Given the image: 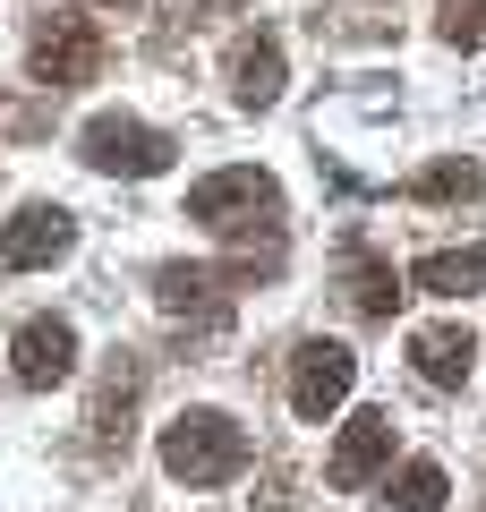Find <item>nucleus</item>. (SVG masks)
<instances>
[{"label":"nucleus","mask_w":486,"mask_h":512,"mask_svg":"<svg viewBox=\"0 0 486 512\" xmlns=\"http://www.w3.org/2000/svg\"><path fill=\"white\" fill-rule=\"evenodd\" d=\"M103 9H137V0H103Z\"/></svg>","instance_id":"obj_18"},{"label":"nucleus","mask_w":486,"mask_h":512,"mask_svg":"<svg viewBox=\"0 0 486 512\" xmlns=\"http://www.w3.org/2000/svg\"><path fill=\"white\" fill-rule=\"evenodd\" d=\"M350 384H359V359L342 342H299L290 350V410L299 419H333L350 402Z\"/></svg>","instance_id":"obj_6"},{"label":"nucleus","mask_w":486,"mask_h":512,"mask_svg":"<svg viewBox=\"0 0 486 512\" xmlns=\"http://www.w3.org/2000/svg\"><path fill=\"white\" fill-rule=\"evenodd\" d=\"M222 282L231 274H214V265H162L154 274V308L171 316V325H222Z\"/></svg>","instance_id":"obj_9"},{"label":"nucleus","mask_w":486,"mask_h":512,"mask_svg":"<svg viewBox=\"0 0 486 512\" xmlns=\"http://www.w3.org/2000/svg\"><path fill=\"white\" fill-rule=\"evenodd\" d=\"M231 94L248 111L282 103V43H273V35H239L231 43Z\"/></svg>","instance_id":"obj_12"},{"label":"nucleus","mask_w":486,"mask_h":512,"mask_svg":"<svg viewBox=\"0 0 486 512\" xmlns=\"http://www.w3.org/2000/svg\"><path fill=\"white\" fill-rule=\"evenodd\" d=\"M478 188H486V171L469 163V154H444V163H427L410 180V197L418 205H478Z\"/></svg>","instance_id":"obj_15"},{"label":"nucleus","mask_w":486,"mask_h":512,"mask_svg":"<svg viewBox=\"0 0 486 512\" xmlns=\"http://www.w3.org/2000/svg\"><path fill=\"white\" fill-rule=\"evenodd\" d=\"M137 384H145V367H137V350H111V376H103V393H94V444H128V402H137Z\"/></svg>","instance_id":"obj_13"},{"label":"nucleus","mask_w":486,"mask_h":512,"mask_svg":"<svg viewBox=\"0 0 486 512\" xmlns=\"http://www.w3.org/2000/svg\"><path fill=\"white\" fill-rule=\"evenodd\" d=\"M342 299L367 316V325H393V308H401L410 291H401V274L367 248V239H350V248H342Z\"/></svg>","instance_id":"obj_10"},{"label":"nucleus","mask_w":486,"mask_h":512,"mask_svg":"<svg viewBox=\"0 0 486 512\" xmlns=\"http://www.w3.org/2000/svg\"><path fill=\"white\" fill-rule=\"evenodd\" d=\"M9 376H18L26 393L69 384L77 376V325H69V316H26V325L9 333Z\"/></svg>","instance_id":"obj_5"},{"label":"nucleus","mask_w":486,"mask_h":512,"mask_svg":"<svg viewBox=\"0 0 486 512\" xmlns=\"http://www.w3.org/2000/svg\"><path fill=\"white\" fill-rule=\"evenodd\" d=\"M384 512H444V470H435V461H410V470L384 487Z\"/></svg>","instance_id":"obj_16"},{"label":"nucleus","mask_w":486,"mask_h":512,"mask_svg":"<svg viewBox=\"0 0 486 512\" xmlns=\"http://www.w3.org/2000/svg\"><path fill=\"white\" fill-rule=\"evenodd\" d=\"M410 367L435 393H452V384H469V367H478V333L469 325H418L410 333Z\"/></svg>","instance_id":"obj_11"},{"label":"nucleus","mask_w":486,"mask_h":512,"mask_svg":"<svg viewBox=\"0 0 486 512\" xmlns=\"http://www.w3.org/2000/svg\"><path fill=\"white\" fill-rule=\"evenodd\" d=\"M77 154H86L94 171H111V180H154V171H171V137L145 120H128V111H103V120L77 128Z\"/></svg>","instance_id":"obj_3"},{"label":"nucleus","mask_w":486,"mask_h":512,"mask_svg":"<svg viewBox=\"0 0 486 512\" xmlns=\"http://www.w3.org/2000/svg\"><path fill=\"white\" fill-rule=\"evenodd\" d=\"M162 470L180 487H222V478L248 470V427L231 410H180L162 427Z\"/></svg>","instance_id":"obj_1"},{"label":"nucleus","mask_w":486,"mask_h":512,"mask_svg":"<svg viewBox=\"0 0 486 512\" xmlns=\"http://www.w3.org/2000/svg\"><path fill=\"white\" fill-rule=\"evenodd\" d=\"M478 282H486V239H478V248H435V256H418L410 291H427V299H469Z\"/></svg>","instance_id":"obj_14"},{"label":"nucleus","mask_w":486,"mask_h":512,"mask_svg":"<svg viewBox=\"0 0 486 512\" xmlns=\"http://www.w3.org/2000/svg\"><path fill=\"white\" fill-rule=\"evenodd\" d=\"M188 222H205V231L248 239V248H256V231L273 239V222H282V188H273L256 163L214 171V180H197V188H188Z\"/></svg>","instance_id":"obj_2"},{"label":"nucleus","mask_w":486,"mask_h":512,"mask_svg":"<svg viewBox=\"0 0 486 512\" xmlns=\"http://www.w3.org/2000/svg\"><path fill=\"white\" fill-rule=\"evenodd\" d=\"M26 60H35V77L52 94H69V86H94V77H103V35H94L86 18H43L35 26V43H26Z\"/></svg>","instance_id":"obj_4"},{"label":"nucleus","mask_w":486,"mask_h":512,"mask_svg":"<svg viewBox=\"0 0 486 512\" xmlns=\"http://www.w3.org/2000/svg\"><path fill=\"white\" fill-rule=\"evenodd\" d=\"M384 461H393V410H359V419L342 427V444H333V461H324V478L342 495H359Z\"/></svg>","instance_id":"obj_8"},{"label":"nucleus","mask_w":486,"mask_h":512,"mask_svg":"<svg viewBox=\"0 0 486 512\" xmlns=\"http://www.w3.org/2000/svg\"><path fill=\"white\" fill-rule=\"evenodd\" d=\"M69 248H77V222L60 214V205H18V214L0 222V265H18V274L60 265Z\"/></svg>","instance_id":"obj_7"},{"label":"nucleus","mask_w":486,"mask_h":512,"mask_svg":"<svg viewBox=\"0 0 486 512\" xmlns=\"http://www.w3.org/2000/svg\"><path fill=\"white\" fill-rule=\"evenodd\" d=\"M435 35H444L452 52H478V35H486V0H435Z\"/></svg>","instance_id":"obj_17"}]
</instances>
